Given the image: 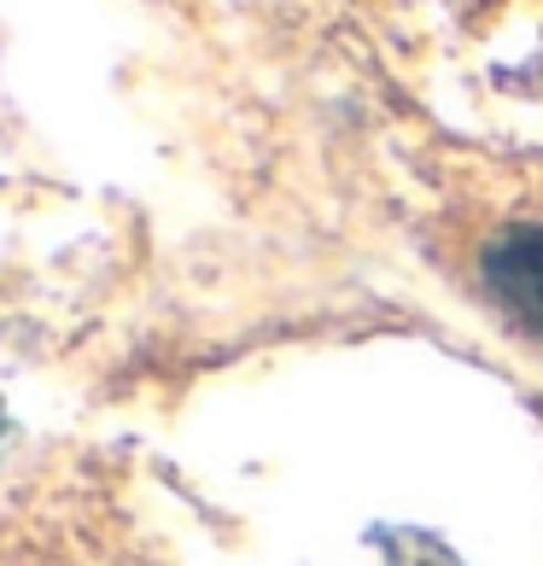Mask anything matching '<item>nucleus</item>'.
<instances>
[{
    "label": "nucleus",
    "instance_id": "obj_2",
    "mask_svg": "<svg viewBox=\"0 0 543 566\" xmlns=\"http://www.w3.org/2000/svg\"><path fill=\"white\" fill-rule=\"evenodd\" d=\"M374 537H380V549H386L391 566H468L445 537H432L421 526H386V532H374Z\"/></svg>",
    "mask_w": 543,
    "mask_h": 566
},
{
    "label": "nucleus",
    "instance_id": "obj_3",
    "mask_svg": "<svg viewBox=\"0 0 543 566\" xmlns=\"http://www.w3.org/2000/svg\"><path fill=\"white\" fill-rule=\"evenodd\" d=\"M0 450H7V415H0Z\"/></svg>",
    "mask_w": 543,
    "mask_h": 566
},
{
    "label": "nucleus",
    "instance_id": "obj_1",
    "mask_svg": "<svg viewBox=\"0 0 543 566\" xmlns=\"http://www.w3.org/2000/svg\"><path fill=\"white\" fill-rule=\"evenodd\" d=\"M479 275H485L491 298L503 304V316L543 339V228H503L479 258Z\"/></svg>",
    "mask_w": 543,
    "mask_h": 566
}]
</instances>
